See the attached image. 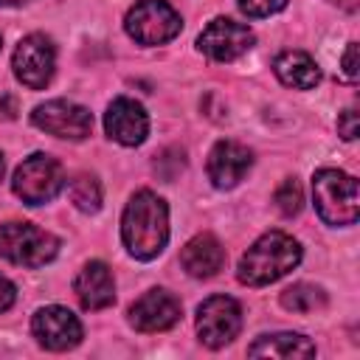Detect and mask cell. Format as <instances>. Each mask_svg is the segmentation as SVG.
Here are the masks:
<instances>
[{"label": "cell", "mask_w": 360, "mask_h": 360, "mask_svg": "<svg viewBox=\"0 0 360 360\" xmlns=\"http://www.w3.org/2000/svg\"><path fill=\"white\" fill-rule=\"evenodd\" d=\"M121 239L124 248L141 262L163 253L169 242V208L155 191L143 188L132 194L121 217Z\"/></svg>", "instance_id": "obj_1"}, {"label": "cell", "mask_w": 360, "mask_h": 360, "mask_svg": "<svg viewBox=\"0 0 360 360\" xmlns=\"http://www.w3.org/2000/svg\"><path fill=\"white\" fill-rule=\"evenodd\" d=\"M298 262H301V245L284 231H270L242 253L236 278L248 287H264L287 276L292 267H298Z\"/></svg>", "instance_id": "obj_2"}, {"label": "cell", "mask_w": 360, "mask_h": 360, "mask_svg": "<svg viewBox=\"0 0 360 360\" xmlns=\"http://www.w3.org/2000/svg\"><path fill=\"white\" fill-rule=\"evenodd\" d=\"M315 211L326 225H352L360 214L357 180L340 169H321L312 177Z\"/></svg>", "instance_id": "obj_3"}, {"label": "cell", "mask_w": 360, "mask_h": 360, "mask_svg": "<svg viewBox=\"0 0 360 360\" xmlns=\"http://www.w3.org/2000/svg\"><path fill=\"white\" fill-rule=\"evenodd\" d=\"M59 253V239L31 222L0 225V259L20 267H42Z\"/></svg>", "instance_id": "obj_4"}, {"label": "cell", "mask_w": 360, "mask_h": 360, "mask_svg": "<svg viewBox=\"0 0 360 360\" xmlns=\"http://www.w3.org/2000/svg\"><path fill=\"white\" fill-rule=\"evenodd\" d=\"M11 188L25 205L51 202L65 188V169L56 158H51L45 152H34L31 158H25L17 166Z\"/></svg>", "instance_id": "obj_5"}, {"label": "cell", "mask_w": 360, "mask_h": 360, "mask_svg": "<svg viewBox=\"0 0 360 360\" xmlns=\"http://www.w3.org/2000/svg\"><path fill=\"white\" fill-rule=\"evenodd\" d=\"M124 28L138 45H163L180 34L183 20L166 0H141L127 11Z\"/></svg>", "instance_id": "obj_6"}, {"label": "cell", "mask_w": 360, "mask_h": 360, "mask_svg": "<svg viewBox=\"0 0 360 360\" xmlns=\"http://www.w3.org/2000/svg\"><path fill=\"white\" fill-rule=\"evenodd\" d=\"M31 124L53 138H65V141H84L93 129V112L76 101L68 98H53L45 101L39 107H34L31 112Z\"/></svg>", "instance_id": "obj_7"}, {"label": "cell", "mask_w": 360, "mask_h": 360, "mask_svg": "<svg viewBox=\"0 0 360 360\" xmlns=\"http://www.w3.org/2000/svg\"><path fill=\"white\" fill-rule=\"evenodd\" d=\"M14 76L28 87V90H42L56 70V48L45 34H28L20 39L14 48L11 59Z\"/></svg>", "instance_id": "obj_8"}, {"label": "cell", "mask_w": 360, "mask_h": 360, "mask_svg": "<svg viewBox=\"0 0 360 360\" xmlns=\"http://www.w3.org/2000/svg\"><path fill=\"white\" fill-rule=\"evenodd\" d=\"M242 329V309L231 295H211L197 309V335L208 349L231 343Z\"/></svg>", "instance_id": "obj_9"}, {"label": "cell", "mask_w": 360, "mask_h": 360, "mask_svg": "<svg viewBox=\"0 0 360 360\" xmlns=\"http://www.w3.org/2000/svg\"><path fill=\"white\" fill-rule=\"evenodd\" d=\"M253 45V31L236 20L217 17L197 37V48L214 62H233Z\"/></svg>", "instance_id": "obj_10"}, {"label": "cell", "mask_w": 360, "mask_h": 360, "mask_svg": "<svg viewBox=\"0 0 360 360\" xmlns=\"http://www.w3.org/2000/svg\"><path fill=\"white\" fill-rule=\"evenodd\" d=\"M31 332L39 340V346H45L51 352H68L84 335L79 318L68 307H59V304H51V307L37 309V315L31 321Z\"/></svg>", "instance_id": "obj_11"}, {"label": "cell", "mask_w": 360, "mask_h": 360, "mask_svg": "<svg viewBox=\"0 0 360 360\" xmlns=\"http://www.w3.org/2000/svg\"><path fill=\"white\" fill-rule=\"evenodd\" d=\"M180 301L169 290H149L129 307V323L138 332H166L180 321Z\"/></svg>", "instance_id": "obj_12"}, {"label": "cell", "mask_w": 360, "mask_h": 360, "mask_svg": "<svg viewBox=\"0 0 360 360\" xmlns=\"http://www.w3.org/2000/svg\"><path fill=\"white\" fill-rule=\"evenodd\" d=\"M104 129H107V135L112 141H118L124 146H138L149 135V115H146V110L138 101L121 96V98H115L107 107V112H104Z\"/></svg>", "instance_id": "obj_13"}, {"label": "cell", "mask_w": 360, "mask_h": 360, "mask_svg": "<svg viewBox=\"0 0 360 360\" xmlns=\"http://www.w3.org/2000/svg\"><path fill=\"white\" fill-rule=\"evenodd\" d=\"M253 155L248 146L236 141H217L214 149L208 152V180L217 188H233L250 169Z\"/></svg>", "instance_id": "obj_14"}, {"label": "cell", "mask_w": 360, "mask_h": 360, "mask_svg": "<svg viewBox=\"0 0 360 360\" xmlns=\"http://www.w3.org/2000/svg\"><path fill=\"white\" fill-rule=\"evenodd\" d=\"M73 292L82 304V309L87 312H98L115 304V281H112V270L104 262H87L76 281H73Z\"/></svg>", "instance_id": "obj_15"}, {"label": "cell", "mask_w": 360, "mask_h": 360, "mask_svg": "<svg viewBox=\"0 0 360 360\" xmlns=\"http://www.w3.org/2000/svg\"><path fill=\"white\" fill-rule=\"evenodd\" d=\"M180 264L194 278H211L225 267V248L211 233H197L180 250Z\"/></svg>", "instance_id": "obj_16"}, {"label": "cell", "mask_w": 360, "mask_h": 360, "mask_svg": "<svg viewBox=\"0 0 360 360\" xmlns=\"http://www.w3.org/2000/svg\"><path fill=\"white\" fill-rule=\"evenodd\" d=\"M273 70H276L278 82L292 87V90H312L321 82V70H318L315 59L309 53H304V51L278 53V59L273 62Z\"/></svg>", "instance_id": "obj_17"}, {"label": "cell", "mask_w": 360, "mask_h": 360, "mask_svg": "<svg viewBox=\"0 0 360 360\" xmlns=\"http://www.w3.org/2000/svg\"><path fill=\"white\" fill-rule=\"evenodd\" d=\"M250 357H315V343L298 332L262 335L248 349Z\"/></svg>", "instance_id": "obj_18"}, {"label": "cell", "mask_w": 360, "mask_h": 360, "mask_svg": "<svg viewBox=\"0 0 360 360\" xmlns=\"http://www.w3.org/2000/svg\"><path fill=\"white\" fill-rule=\"evenodd\" d=\"M281 307L287 312H298V315L318 312L326 307V292L315 284H292L281 292Z\"/></svg>", "instance_id": "obj_19"}, {"label": "cell", "mask_w": 360, "mask_h": 360, "mask_svg": "<svg viewBox=\"0 0 360 360\" xmlns=\"http://www.w3.org/2000/svg\"><path fill=\"white\" fill-rule=\"evenodd\" d=\"M70 202L82 214H96L101 208V186L93 174H76L70 180Z\"/></svg>", "instance_id": "obj_20"}, {"label": "cell", "mask_w": 360, "mask_h": 360, "mask_svg": "<svg viewBox=\"0 0 360 360\" xmlns=\"http://www.w3.org/2000/svg\"><path fill=\"white\" fill-rule=\"evenodd\" d=\"M276 208L284 214V217H295L304 205V194H301V186L295 177H287L278 188H276V197H273Z\"/></svg>", "instance_id": "obj_21"}, {"label": "cell", "mask_w": 360, "mask_h": 360, "mask_svg": "<svg viewBox=\"0 0 360 360\" xmlns=\"http://www.w3.org/2000/svg\"><path fill=\"white\" fill-rule=\"evenodd\" d=\"M287 6V0H239V11L253 17V20H262V17H270L276 11H281Z\"/></svg>", "instance_id": "obj_22"}, {"label": "cell", "mask_w": 360, "mask_h": 360, "mask_svg": "<svg viewBox=\"0 0 360 360\" xmlns=\"http://www.w3.org/2000/svg\"><path fill=\"white\" fill-rule=\"evenodd\" d=\"M357 132H360L357 110H354V107H349V110H343V112H340V118H338V135H340L343 141H354V138H357Z\"/></svg>", "instance_id": "obj_23"}, {"label": "cell", "mask_w": 360, "mask_h": 360, "mask_svg": "<svg viewBox=\"0 0 360 360\" xmlns=\"http://www.w3.org/2000/svg\"><path fill=\"white\" fill-rule=\"evenodd\" d=\"M340 65H343V76H346L349 82H354V79H357V42H349V48H346Z\"/></svg>", "instance_id": "obj_24"}, {"label": "cell", "mask_w": 360, "mask_h": 360, "mask_svg": "<svg viewBox=\"0 0 360 360\" xmlns=\"http://www.w3.org/2000/svg\"><path fill=\"white\" fill-rule=\"evenodd\" d=\"M14 298H17L14 284H11L6 276H0V312H6V309L14 304Z\"/></svg>", "instance_id": "obj_25"}, {"label": "cell", "mask_w": 360, "mask_h": 360, "mask_svg": "<svg viewBox=\"0 0 360 360\" xmlns=\"http://www.w3.org/2000/svg\"><path fill=\"white\" fill-rule=\"evenodd\" d=\"M22 3H28V0H0V6H22Z\"/></svg>", "instance_id": "obj_26"}, {"label": "cell", "mask_w": 360, "mask_h": 360, "mask_svg": "<svg viewBox=\"0 0 360 360\" xmlns=\"http://www.w3.org/2000/svg\"><path fill=\"white\" fill-rule=\"evenodd\" d=\"M3 172H6V160H3V155H0V180H3Z\"/></svg>", "instance_id": "obj_27"}]
</instances>
